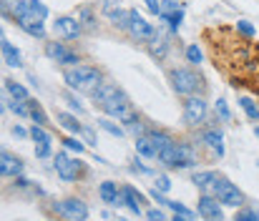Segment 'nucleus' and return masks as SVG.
Masks as SVG:
<instances>
[{
  "instance_id": "obj_31",
  "label": "nucleus",
  "mask_w": 259,
  "mask_h": 221,
  "mask_svg": "<svg viewBox=\"0 0 259 221\" xmlns=\"http://www.w3.org/2000/svg\"><path fill=\"white\" fill-rule=\"evenodd\" d=\"M31 138H33L35 143H40V141H51V134H48V131L43 128L40 123H35V126L31 128Z\"/></svg>"
},
{
  "instance_id": "obj_29",
  "label": "nucleus",
  "mask_w": 259,
  "mask_h": 221,
  "mask_svg": "<svg viewBox=\"0 0 259 221\" xmlns=\"http://www.w3.org/2000/svg\"><path fill=\"white\" fill-rule=\"evenodd\" d=\"M98 126H101V128H104V131H106V134H111V136H116V138H121V136L126 134V131H123L121 126H116V123H113V121H108V119H101V121H98Z\"/></svg>"
},
{
  "instance_id": "obj_45",
  "label": "nucleus",
  "mask_w": 259,
  "mask_h": 221,
  "mask_svg": "<svg viewBox=\"0 0 259 221\" xmlns=\"http://www.w3.org/2000/svg\"><path fill=\"white\" fill-rule=\"evenodd\" d=\"M146 219H154V221L159 219V221H161V219H166V214H164L161 209H149V211H146Z\"/></svg>"
},
{
  "instance_id": "obj_5",
  "label": "nucleus",
  "mask_w": 259,
  "mask_h": 221,
  "mask_svg": "<svg viewBox=\"0 0 259 221\" xmlns=\"http://www.w3.org/2000/svg\"><path fill=\"white\" fill-rule=\"evenodd\" d=\"M46 16H48V8H46V5H40L38 10H33V13H28V16H23V18L18 20V25L23 28L28 35L43 38V35H46V25H43Z\"/></svg>"
},
{
  "instance_id": "obj_1",
  "label": "nucleus",
  "mask_w": 259,
  "mask_h": 221,
  "mask_svg": "<svg viewBox=\"0 0 259 221\" xmlns=\"http://www.w3.org/2000/svg\"><path fill=\"white\" fill-rule=\"evenodd\" d=\"M161 161L164 166L169 169H189L196 164V153L189 143H174V146H169L166 151H161L159 156H156Z\"/></svg>"
},
{
  "instance_id": "obj_48",
  "label": "nucleus",
  "mask_w": 259,
  "mask_h": 221,
  "mask_svg": "<svg viewBox=\"0 0 259 221\" xmlns=\"http://www.w3.org/2000/svg\"><path fill=\"white\" fill-rule=\"evenodd\" d=\"M257 136H259V126H257Z\"/></svg>"
},
{
  "instance_id": "obj_15",
  "label": "nucleus",
  "mask_w": 259,
  "mask_h": 221,
  "mask_svg": "<svg viewBox=\"0 0 259 221\" xmlns=\"http://www.w3.org/2000/svg\"><path fill=\"white\" fill-rule=\"evenodd\" d=\"M98 194L101 199H104V204H111V206H123V194H121V188L113 184V181H104L98 188Z\"/></svg>"
},
{
  "instance_id": "obj_13",
  "label": "nucleus",
  "mask_w": 259,
  "mask_h": 221,
  "mask_svg": "<svg viewBox=\"0 0 259 221\" xmlns=\"http://www.w3.org/2000/svg\"><path fill=\"white\" fill-rule=\"evenodd\" d=\"M199 214L204 219H211V221H222L224 219V211H222V204L214 194H204L199 199Z\"/></svg>"
},
{
  "instance_id": "obj_41",
  "label": "nucleus",
  "mask_w": 259,
  "mask_h": 221,
  "mask_svg": "<svg viewBox=\"0 0 259 221\" xmlns=\"http://www.w3.org/2000/svg\"><path fill=\"white\" fill-rule=\"evenodd\" d=\"M237 31L244 33L247 38H254V25H249L247 20H239V23H237Z\"/></svg>"
},
{
  "instance_id": "obj_18",
  "label": "nucleus",
  "mask_w": 259,
  "mask_h": 221,
  "mask_svg": "<svg viewBox=\"0 0 259 221\" xmlns=\"http://www.w3.org/2000/svg\"><path fill=\"white\" fill-rule=\"evenodd\" d=\"M121 194H123V206H128L134 214H141V204L146 201V199H143V194H138L134 186H123Z\"/></svg>"
},
{
  "instance_id": "obj_3",
  "label": "nucleus",
  "mask_w": 259,
  "mask_h": 221,
  "mask_svg": "<svg viewBox=\"0 0 259 221\" xmlns=\"http://www.w3.org/2000/svg\"><path fill=\"white\" fill-rule=\"evenodd\" d=\"M169 81H171V85H174V91L179 96H194L201 88L199 73H194L189 68H171L169 70Z\"/></svg>"
},
{
  "instance_id": "obj_21",
  "label": "nucleus",
  "mask_w": 259,
  "mask_h": 221,
  "mask_svg": "<svg viewBox=\"0 0 259 221\" xmlns=\"http://www.w3.org/2000/svg\"><path fill=\"white\" fill-rule=\"evenodd\" d=\"M201 141H204L209 149L214 151V153H219V156H224V136L219 134V131H204V136H201Z\"/></svg>"
},
{
  "instance_id": "obj_16",
  "label": "nucleus",
  "mask_w": 259,
  "mask_h": 221,
  "mask_svg": "<svg viewBox=\"0 0 259 221\" xmlns=\"http://www.w3.org/2000/svg\"><path fill=\"white\" fill-rule=\"evenodd\" d=\"M23 173V161L0 151V176H20Z\"/></svg>"
},
{
  "instance_id": "obj_9",
  "label": "nucleus",
  "mask_w": 259,
  "mask_h": 221,
  "mask_svg": "<svg viewBox=\"0 0 259 221\" xmlns=\"http://www.w3.org/2000/svg\"><path fill=\"white\" fill-rule=\"evenodd\" d=\"M55 171H58V176L63 181H76L78 173H81V161L78 158H70L68 153H58L55 156Z\"/></svg>"
},
{
  "instance_id": "obj_24",
  "label": "nucleus",
  "mask_w": 259,
  "mask_h": 221,
  "mask_svg": "<svg viewBox=\"0 0 259 221\" xmlns=\"http://www.w3.org/2000/svg\"><path fill=\"white\" fill-rule=\"evenodd\" d=\"M58 123L68 131V134H76V136H81V123H78V119H76V116H70V113H58Z\"/></svg>"
},
{
  "instance_id": "obj_14",
  "label": "nucleus",
  "mask_w": 259,
  "mask_h": 221,
  "mask_svg": "<svg viewBox=\"0 0 259 221\" xmlns=\"http://www.w3.org/2000/svg\"><path fill=\"white\" fill-rule=\"evenodd\" d=\"M101 108H104L108 116H113V119H126V116H131V108H128V101H126V96L123 93H119V96H113V98H108V101H104V103H98Z\"/></svg>"
},
{
  "instance_id": "obj_30",
  "label": "nucleus",
  "mask_w": 259,
  "mask_h": 221,
  "mask_svg": "<svg viewBox=\"0 0 259 221\" xmlns=\"http://www.w3.org/2000/svg\"><path fill=\"white\" fill-rule=\"evenodd\" d=\"M239 106L244 108V113H247L252 121H259V108L254 106V101H252V98H239Z\"/></svg>"
},
{
  "instance_id": "obj_39",
  "label": "nucleus",
  "mask_w": 259,
  "mask_h": 221,
  "mask_svg": "<svg viewBox=\"0 0 259 221\" xmlns=\"http://www.w3.org/2000/svg\"><path fill=\"white\" fill-rule=\"evenodd\" d=\"M78 20H81V25H86V28H93V13H91L88 8H83L81 16H78Z\"/></svg>"
},
{
  "instance_id": "obj_22",
  "label": "nucleus",
  "mask_w": 259,
  "mask_h": 221,
  "mask_svg": "<svg viewBox=\"0 0 259 221\" xmlns=\"http://www.w3.org/2000/svg\"><path fill=\"white\" fill-rule=\"evenodd\" d=\"M136 153L138 156H146V158H156V146L151 141V136H136Z\"/></svg>"
},
{
  "instance_id": "obj_2",
  "label": "nucleus",
  "mask_w": 259,
  "mask_h": 221,
  "mask_svg": "<svg viewBox=\"0 0 259 221\" xmlns=\"http://www.w3.org/2000/svg\"><path fill=\"white\" fill-rule=\"evenodd\" d=\"M63 81L76 91H83V88H96L101 83V73L93 66H76L63 73Z\"/></svg>"
},
{
  "instance_id": "obj_49",
  "label": "nucleus",
  "mask_w": 259,
  "mask_h": 221,
  "mask_svg": "<svg viewBox=\"0 0 259 221\" xmlns=\"http://www.w3.org/2000/svg\"><path fill=\"white\" fill-rule=\"evenodd\" d=\"M0 113H3V106H0Z\"/></svg>"
},
{
  "instance_id": "obj_26",
  "label": "nucleus",
  "mask_w": 259,
  "mask_h": 221,
  "mask_svg": "<svg viewBox=\"0 0 259 221\" xmlns=\"http://www.w3.org/2000/svg\"><path fill=\"white\" fill-rule=\"evenodd\" d=\"M159 18L166 20V23L176 31V28L181 25V20H184V10H181V8H179V10H161V13H159Z\"/></svg>"
},
{
  "instance_id": "obj_10",
  "label": "nucleus",
  "mask_w": 259,
  "mask_h": 221,
  "mask_svg": "<svg viewBox=\"0 0 259 221\" xmlns=\"http://www.w3.org/2000/svg\"><path fill=\"white\" fill-rule=\"evenodd\" d=\"M58 214L70 221H83V219H88V206L81 199H66L58 204Z\"/></svg>"
},
{
  "instance_id": "obj_6",
  "label": "nucleus",
  "mask_w": 259,
  "mask_h": 221,
  "mask_svg": "<svg viewBox=\"0 0 259 221\" xmlns=\"http://www.w3.org/2000/svg\"><path fill=\"white\" fill-rule=\"evenodd\" d=\"M128 33H131V38H136L138 43H143V40H151L154 35H156V31H154V25L143 18V16H138V10H131V16H128V28H126Z\"/></svg>"
},
{
  "instance_id": "obj_42",
  "label": "nucleus",
  "mask_w": 259,
  "mask_h": 221,
  "mask_svg": "<svg viewBox=\"0 0 259 221\" xmlns=\"http://www.w3.org/2000/svg\"><path fill=\"white\" fill-rule=\"evenodd\" d=\"M121 10V5H119V0H106V3H104V13H106V16L111 18L113 16V13H119Z\"/></svg>"
},
{
  "instance_id": "obj_8",
  "label": "nucleus",
  "mask_w": 259,
  "mask_h": 221,
  "mask_svg": "<svg viewBox=\"0 0 259 221\" xmlns=\"http://www.w3.org/2000/svg\"><path fill=\"white\" fill-rule=\"evenodd\" d=\"M207 116V101L199 96H189L184 103V123L186 126H199Z\"/></svg>"
},
{
  "instance_id": "obj_27",
  "label": "nucleus",
  "mask_w": 259,
  "mask_h": 221,
  "mask_svg": "<svg viewBox=\"0 0 259 221\" xmlns=\"http://www.w3.org/2000/svg\"><path fill=\"white\" fill-rule=\"evenodd\" d=\"M5 88H8V93L16 98V101H28V91H25L20 83H16V81H5Z\"/></svg>"
},
{
  "instance_id": "obj_35",
  "label": "nucleus",
  "mask_w": 259,
  "mask_h": 221,
  "mask_svg": "<svg viewBox=\"0 0 259 221\" xmlns=\"http://www.w3.org/2000/svg\"><path fill=\"white\" fill-rule=\"evenodd\" d=\"M63 98H66V103H68V106L73 108V111L83 113V106H81V101H78V98H76L73 93H70V91H66V93H63Z\"/></svg>"
},
{
  "instance_id": "obj_32",
  "label": "nucleus",
  "mask_w": 259,
  "mask_h": 221,
  "mask_svg": "<svg viewBox=\"0 0 259 221\" xmlns=\"http://www.w3.org/2000/svg\"><path fill=\"white\" fill-rule=\"evenodd\" d=\"M128 16H131V10H119V13H113V16H111V20L116 23L121 31H126V28H128Z\"/></svg>"
},
{
  "instance_id": "obj_19",
  "label": "nucleus",
  "mask_w": 259,
  "mask_h": 221,
  "mask_svg": "<svg viewBox=\"0 0 259 221\" xmlns=\"http://www.w3.org/2000/svg\"><path fill=\"white\" fill-rule=\"evenodd\" d=\"M121 91L113 83H98L96 88H91V96H93V101L96 103H104V101H108V98H113V96H119Z\"/></svg>"
},
{
  "instance_id": "obj_37",
  "label": "nucleus",
  "mask_w": 259,
  "mask_h": 221,
  "mask_svg": "<svg viewBox=\"0 0 259 221\" xmlns=\"http://www.w3.org/2000/svg\"><path fill=\"white\" fill-rule=\"evenodd\" d=\"M35 156H38V158H48V156H51V141H40V143L35 146Z\"/></svg>"
},
{
  "instance_id": "obj_33",
  "label": "nucleus",
  "mask_w": 259,
  "mask_h": 221,
  "mask_svg": "<svg viewBox=\"0 0 259 221\" xmlns=\"http://www.w3.org/2000/svg\"><path fill=\"white\" fill-rule=\"evenodd\" d=\"M234 219L237 221H259V209H239Z\"/></svg>"
},
{
  "instance_id": "obj_38",
  "label": "nucleus",
  "mask_w": 259,
  "mask_h": 221,
  "mask_svg": "<svg viewBox=\"0 0 259 221\" xmlns=\"http://www.w3.org/2000/svg\"><path fill=\"white\" fill-rule=\"evenodd\" d=\"M8 106H10V111H13V113H18V116H31V111H28V108L23 106V101L18 103L16 98H13V101L8 103Z\"/></svg>"
},
{
  "instance_id": "obj_20",
  "label": "nucleus",
  "mask_w": 259,
  "mask_h": 221,
  "mask_svg": "<svg viewBox=\"0 0 259 221\" xmlns=\"http://www.w3.org/2000/svg\"><path fill=\"white\" fill-rule=\"evenodd\" d=\"M0 53H3L5 63H8L10 68H18V66H20V51L13 46L10 40H0Z\"/></svg>"
},
{
  "instance_id": "obj_47",
  "label": "nucleus",
  "mask_w": 259,
  "mask_h": 221,
  "mask_svg": "<svg viewBox=\"0 0 259 221\" xmlns=\"http://www.w3.org/2000/svg\"><path fill=\"white\" fill-rule=\"evenodd\" d=\"M13 134H16V136L20 138V136H28V134H31V131H25V128H20V126H16V128H13Z\"/></svg>"
},
{
  "instance_id": "obj_7",
  "label": "nucleus",
  "mask_w": 259,
  "mask_h": 221,
  "mask_svg": "<svg viewBox=\"0 0 259 221\" xmlns=\"http://www.w3.org/2000/svg\"><path fill=\"white\" fill-rule=\"evenodd\" d=\"M214 196L219 199V204L224 206H242L244 204V194L226 179H219L217 181V188H214Z\"/></svg>"
},
{
  "instance_id": "obj_11",
  "label": "nucleus",
  "mask_w": 259,
  "mask_h": 221,
  "mask_svg": "<svg viewBox=\"0 0 259 221\" xmlns=\"http://www.w3.org/2000/svg\"><path fill=\"white\" fill-rule=\"evenodd\" d=\"M46 55L51 58V61L63 63V66H78L81 63V58L73 51H68L63 43H48V46H46Z\"/></svg>"
},
{
  "instance_id": "obj_44",
  "label": "nucleus",
  "mask_w": 259,
  "mask_h": 221,
  "mask_svg": "<svg viewBox=\"0 0 259 221\" xmlns=\"http://www.w3.org/2000/svg\"><path fill=\"white\" fill-rule=\"evenodd\" d=\"M143 3H146V8L154 13V16H159V13H161V3H159V0H143Z\"/></svg>"
},
{
  "instance_id": "obj_43",
  "label": "nucleus",
  "mask_w": 259,
  "mask_h": 221,
  "mask_svg": "<svg viewBox=\"0 0 259 221\" xmlns=\"http://www.w3.org/2000/svg\"><path fill=\"white\" fill-rule=\"evenodd\" d=\"M156 188L164 191V194H166V191H171V181H169V176H159V179H156Z\"/></svg>"
},
{
  "instance_id": "obj_23",
  "label": "nucleus",
  "mask_w": 259,
  "mask_h": 221,
  "mask_svg": "<svg viewBox=\"0 0 259 221\" xmlns=\"http://www.w3.org/2000/svg\"><path fill=\"white\" fill-rule=\"evenodd\" d=\"M149 136H151V141H154V146H156V156H159L161 151H166L169 146H174V143H176L169 134H161V131H149Z\"/></svg>"
},
{
  "instance_id": "obj_40",
  "label": "nucleus",
  "mask_w": 259,
  "mask_h": 221,
  "mask_svg": "<svg viewBox=\"0 0 259 221\" xmlns=\"http://www.w3.org/2000/svg\"><path fill=\"white\" fill-rule=\"evenodd\" d=\"M217 113L222 116L224 121L232 119V113H229V106H226V101H224V98H219V101H217Z\"/></svg>"
},
{
  "instance_id": "obj_36",
  "label": "nucleus",
  "mask_w": 259,
  "mask_h": 221,
  "mask_svg": "<svg viewBox=\"0 0 259 221\" xmlns=\"http://www.w3.org/2000/svg\"><path fill=\"white\" fill-rule=\"evenodd\" d=\"M63 146H66V149H70V151H78V153L86 151V146L78 138H63Z\"/></svg>"
},
{
  "instance_id": "obj_28",
  "label": "nucleus",
  "mask_w": 259,
  "mask_h": 221,
  "mask_svg": "<svg viewBox=\"0 0 259 221\" xmlns=\"http://www.w3.org/2000/svg\"><path fill=\"white\" fill-rule=\"evenodd\" d=\"M166 51H169V43H166L164 38H159V35H154V38H151V55L164 58Z\"/></svg>"
},
{
  "instance_id": "obj_34",
  "label": "nucleus",
  "mask_w": 259,
  "mask_h": 221,
  "mask_svg": "<svg viewBox=\"0 0 259 221\" xmlns=\"http://www.w3.org/2000/svg\"><path fill=\"white\" fill-rule=\"evenodd\" d=\"M186 61L194 63V66L201 63V51H199V46H189V48H186Z\"/></svg>"
},
{
  "instance_id": "obj_46",
  "label": "nucleus",
  "mask_w": 259,
  "mask_h": 221,
  "mask_svg": "<svg viewBox=\"0 0 259 221\" xmlns=\"http://www.w3.org/2000/svg\"><path fill=\"white\" fill-rule=\"evenodd\" d=\"M81 134H83V138H86V143H96V134L91 128H81Z\"/></svg>"
},
{
  "instance_id": "obj_25",
  "label": "nucleus",
  "mask_w": 259,
  "mask_h": 221,
  "mask_svg": "<svg viewBox=\"0 0 259 221\" xmlns=\"http://www.w3.org/2000/svg\"><path fill=\"white\" fill-rule=\"evenodd\" d=\"M25 103H28V111H31V119H33L35 123H40V126H46V123H48V116H46V111L40 108V103H35V101H31V98H28Z\"/></svg>"
},
{
  "instance_id": "obj_17",
  "label": "nucleus",
  "mask_w": 259,
  "mask_h": 221,
  "mask_svg": "<svg viewBox=\"0 0 259 221\" xmlns=\"http://www.w3.org/2000/svg\"><path fill=\"white\" fill-rule=\"evenodd\" d=\"M217 181H219V173H217V171H201V173H194V184H196L201 191H204V194H214Z\"/></svg>"
},
{
  "instance_id": "obj_12",
  "label": "nucleus",
  "mask_w": 259,
  "mask_h": 221,
  "mask_svg": "<svg viewBox=\"0 0 259 221\" xmlns=\"http://www.w3.org/2000/svg\"><path fill=\"white\" fill-rule=\"evenodd\" d=\"M53 31H55V35H58V38L70 40V38H78V33L83 31V25H81V20H78V18L61 16L58 20L53 23Z\"/></svg>"
},
{
  "instance_id": "obj_4",
  "label": "nucleus",
  "mask_w": 259,
  "mask_h": 221,
  "mask_svg": "<svg viewBox=\"0 0 259 221\" xmlns=\"http://www.w3.org/2000/svg\"><path fill=\"white\" fill-rule=\"evenodd\" d=\"M40 5H43L40 0H0V13L13 20H20L23 16L38 10Z\"/></svg>"
}]
</instances>
